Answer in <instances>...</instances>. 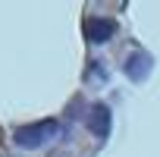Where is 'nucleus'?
I'll return each instance as SVG.
<instances>
[{
	"mask_svg": "<svg viewBox=\"0 0 160 157\" xmlns=\"http://www.w3.org/2000/svg\"><path fill=\"white\" fill-rule=\"evenodd\" d=\"M60 132H63L60 119L47 116V119H38V123H25V126H19V129L13 132V141H16V148L35 151V148H44V144L57 141Z\"/></svg>",
	"mask_w": 160,
	"mask_h": 157,
	"instance_id": "obj_1",
	"label": "nucleus"
},
{
	"mask_svg": "<svg viewBox=\"0 0 160 157\" xmlns=\"http://www.w3.org/2000/svg\"><path fill=\"white\" fill-rule=\"evenodd\" d=\"M82 35H85L88 44H107L116 35V22L107 19V16H88L82 22Z\"/></svg>",
	"mask_w": 160,
	"mask_h": 157,
	"instance_id": "obj_2",
	"label": "nucleus"
},
{
	"mask_svg": "<svg viewBox=\"0 0 160 157\" xmlns=\"http://www.w3.org/2000/svg\"><path fill=\"white\" fill-rule=\"evenodd\" d=\"M151 66H154V60L144 50H132L122 60V72H126V78H132V82H144V78L151 75Z\"/></svg>",
	"mask_w": 160,
	"mask_h": 157,
	"instance_id": "obj_3",
	"label": "nucleus"
},
{
	"mask_svg": "<svg viewBox=\"0 0 160 157\" xmlns=\"http://www.w3.org/2000/svg\"><path fill=\"white\" fill-rule=\"evenodd\" d=\"M110 126H113L110 107H107V104H94V107L88 110V129H91V135H94L98 141H104V138L110 135Z\"/></svg>",
	"mask_w": 160,
	"mask_h": 157,
	"instance_id": "obj_4",
	"label": "nucleus"
}]
</instances>
